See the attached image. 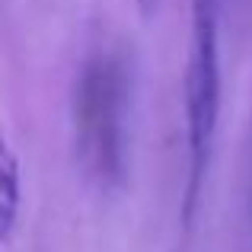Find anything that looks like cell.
Masks as SVG:
<instances>
[{"label":"cell","mask_w":252,"mask_h":252,"mask_svg":"<svg viewBox=\"0 0 252 252\" xmlns=\"http://www.w3.org/2000/svg\"><path fill=\"white\" fill-rule=\"evenodd\" d=\"M131 74L125 58L96 55L74 90V137L86 176L102 189H122L128 176Z\"/></svg>","instance_id":"6da1fadb"},{"label":"cell","mask_w":252,"mask_h":252,"mask_svg":"<svg viewBox=\"0 0 252 252\" xmlns=\"http://www.w3.org/2000/svg\"><path fill=\"white\" fill-rule=\"evenodd\" d=\"M220 0H191V48L185 67V144H189V182L185 217H191L211 163L220 112Z\"/></svg>","instance_id":"7a4b0ae2"},{"label":"cell","mask_w":252,"mask_h":252,"mask_svg":"<svg viewBox=\"0 0 252 252\" xmlns=\"http://www.w3.org/2000/svg\"><path fill=\"white\" fill-rule=\"evenodd\" d=\"M134 3H137V10H141V16L150 19L157 13V6H160V0H134Z\"/></svg>","instance_id":"3957f363"}]
</instances>
